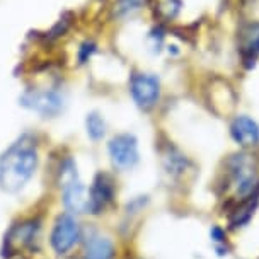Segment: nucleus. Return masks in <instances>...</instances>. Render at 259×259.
<instances>
[{"label": "nucleus", "instance_id": "nucleus-15", "mask_svg": "<svg viewBox=\"0 0 259 259\" xmlns=\"http://www.w3.org/2000/svg\"><path fill=\"white\" fill-rule=\"evenodd\" d=\"M249 48H252L254 52H256V53H259V34L256 36V38H254V41H252V43H251V46H249Z\"/></svg>", "mask_w": 259, "mask_h": 259}, {"label": "nucleus", "instance_id": "nucleus-5", "mask_svg": "<svg viewBox=\"0 0 259 259\" xmlns=\"http://www.w3.org/2000/svg\"><path fill=\"white\" fill-rule=\"evenodd\" d=\"M21 106L41 118H57L65 109V97L57 89H27L21 96Z\"/></svg>", "mask_w": 259, "mask_h": 259}, {"label": "nucleus", "instance_id": "nucleus-13", "mask_svg": "<svg viewBox=\"0 0 259 259\" xmlns=\"http://www.w3.org/2000/svg\"><path fill=\"white\" fill-rule=\"evenodd\" d=\"M85 132L92 142H101L106 137L108 124H106V119L97 111H91L85 116Z\"/></svg>", "mask_w": 259, "mask_h": 259}, {"label": "nucleus", "instance_id": "nucleus-4", "mask_svg": "<svg viewBox=\"0 0 259 259\" xmlns=\"http://www.w3.org/2000/svg\"><path fill=\"white\" fill-rule=\"evenodd\" d=\"M41 230H43V219L41 217H27L14 224L6 235L4 242L7 244L9 251H36V246L41 242Z\"/></svg>", "mask_w": 259, "mask_h": 259}, {"label": "nucleus", "instance_id": "nucleus-6", "mask_svg": "<svg viewBox=\"0 0 259 259\" xmlns=\"http://www.w3.org/2000/svg\"><path fill=\"white\" fill-rule=\"evenodd\" d=\"M229 169L232 183L240 196L247 198L259 191L257 164L249 154L232 155L229 160Z\"/></svg>", "mask_w": 259, "mask_h": 259}, {"label": "nucleus", "instance_id": "nucleus-14", "mask_svg": "<svg viewBox=\"0 0 259 259\" xmlns=\"http://www.w3.org/2000/svg\"><path fill=\"white\" fill-rule=\"evenodd\" d=\"M145 2L147 0H118V2L114 4V7H116V12L119 16H128V14H133V12H137L138 9H142V6Z\"/></svg>", "mask_w": 259, "mask_h": 259}, {"label": "nucleus", "instance_id": "nucleus-11", "mask_svg": "<svg viewBox=\"0 0 259 259\" xmlns=\"http://www.w3.org/2000/svg\"><path fill=\"white\" fill-rule=\"evenodd\" d=\"M230 137L242 149H249L259 143V124L246 114H239L230 123Z\"/></svg>", "mask_w": 259, "mask_h": 259}, {"label": "nucleus", "instance_id": "nucleus-3", "mask_svg": "<svg viewBox=\"0 0 259 259\" xmlns=\"http://www.w3.org/2000/svg\"><path fill=\"white\" fill-rule=\"evenodd\" d=\"M84 229L77 215L60 211L52 222V229L48 234V244L55 256L67 257L73 254V251L80 246Z\"/></svg>", "mask_w": 259, "mask_h": 259}, {"label": "nucleus", "instance_id": "nucleus-16", "mask_svg": "<svg viewBox=\"0 0 259 259\" xmlns=\"http://www.w3.org/2000/svg\"><path fill=\"white\" fill-rule=\"evenodd\" d=\"M16 259H29V257H24V256H19V257H16Z\"/></svg>", "mask_w": 259, "mask_h": 259}, {"label": "nucleus", "instance_id": "nucleus-7", "mask_svg": "<svg viewBox=\"0 0 259 259\" xmlns=\"http://www.w3.org/2000/svg\"><path fill=\"white\" fill-rule=\"evenodd\" d=\"M108 155L113 167L118 170H130L140 162L138 140L132 133H118L108 143Z\"/></svg>", "mask_w": 259, "mask_h": 259}, {"label": "nucleus", "instance_id": "nucleus-2", "mask_svg": "<svg viewBox=\"0 0 259 259\" xmlns=\"http://www.w3.org/2000/svg\"><path fill=\"white\" fill-rule=\"evenodd\" d=\"M57 186L60 191V203L63 210L72 215L87 213L89 188L82 181L77 169V162L72 157H65L57 170Z\"/></svg>", "mask_w": 259, "mask_h": 259}, {"label": "nucleus", "instance_id": "nucleus-12", "mask_svg": "<svg viewBox=\"0 0 259 259\" xmlns=\"http://www.w3.org/2000/svg\"><path fill=\"white\" fill-rule=\"evenodd\" d=\"M162 160H164V167L169 174L172 176H179L186 170L188 165V159L184 157L178 149H172V147H167V150L162 154Z\"/></svg>", "mask_w": 259, "mask_h": 259}, {"label": "nucleus", "instance_id": "nucleus-1", "mask_svg": "<svg viewBox=\"0 0 259 259\" xmlns=\"http://www.w3.org/2000/svg\"><path fill=\"white\" fill-rule=\"evenodd\" d=\"M39 167V145L32 135H22L0 155V191H22Z\"/></svg>", "mask_w": 259, "mask_h": 259}, {"label": "nucleus", "instance_id": "nucleus-10", "mask_svg": "<svg viewBox=\"0 0 259 259\" xmlns=\"http://www.w3.org/2000/svg\"><path fill=\"white\" fill-rule=\"evenodd\" d=\"M80 257L82 259H114L116 257V246L109 235H104L97 230L82 235L80 242Z\"/></svg>", "mask_w": 259, "mask_h": 259}, {"label": "nucleus", "instance_id": "nucleus-9", "mask_svg": "<svg viewBox=\"0 0 259 259\" xmlns=\"http://www.w3.org/2000/svg\"><path fill=\"white\" fill-rule=\"evenodd\" d=\"M116 196V186L109 174L99 172L92 179L89 188V203H87V213L103 215L108 206L114 201Z\"/></svg>", "mask_w": 259, "mask_h": 259}, {"label": "nucleus", "instance_id": "nucleus-8", "mask_svg": "<svg viewBox=\"0 0 259 259\" xmlns=\"http://www.w3.org/2000/svg\"><path fill=\"white\" fill-rule=\"evenodd\" d=\"M130 94L138 108L143 111L154 109L160 101V80L152 73L137 72L130 78Z\"/></svg>", "mask_w": 259, "mask_h": 259}]
</instances>
